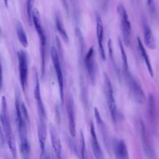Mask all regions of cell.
<instances>
[{
    "label": "cell",
    "mask_w": 159,
    "mask_h": 159,
    "mask_svg": "<svg viewBox=\"0 0 159 159\" xmlns=\"http://www.w3.org/2000/svg\"><path fill=\"white\" fill-rule=\"evenodd\" d=\"M1 122L2 127V130L4 134L6 140L9 147V150L15 158L17 157V148L15 138L13 134L11 123L7 112V101L4 96H2L1 100Z\"/></svg>",
    "instance_id": "6da1fadb"
},
{
    "label": "cell",
    "mask_w": 159,
    "mask_h": 159,
    "mask_svg": "<svg viewBox=\"0 0 159 159\" xmlns=\"http://www.w3.org/2000/svg\"><path fill=\"white\" fill-rule=\"evenodd\" d=\"M32 23L34 25L36 32L38 34L40 43V53H41V60H42V74L43 75L45 70V51H46V45H47V38L44 30L43 29L40 18V14L37 9L34 8L32 11Z\"/></svg>",
    "instance_id": "7a4b0ae2"
},
{
    "label": "cell",
    "mask_w": 159,
    "mask_h": 159,
    "mask_svg": "<svg viewBox=\"0 0 159 159\" xmlns=\"http://www.w3.org/2000/svg\"><path fill=\"white\" fill-rule=\"evenodd\" d=\"M104 83L107 105L110 111L112 120L114 123H116L118 119L119 112L117 111L116 102L114 97V92L112 84L110 78L106 73H104Z\"/></svg>",
    "instance_id": "3957f363"
},
{
    "label": "cell",
    "mask_w": 159,
    "mask_h": 159,
    "mask_svg": "<svg viewBox=\"0 0 159 159\" xmlns=\"http://www.w3.org/2000/svg\"><path fill=\"white\" fill-rule=\"evenodd\" d=\"M117 13L120 19V28L122 33L124 43L129 46L130 43L131 24L129 20L128 14L124 6L122 3H119L117 6Z\"/></svg>",
    "instance_id": "277c9868"
},
{
    "label": "cell",
    "mask_w": 159,
    "mask_h": 159,
    "mask_svg": "<svg viewBox=\"0 0 159 159\" xmlns=\"http://www.w3.org/2000/svg\"><path fill=\"white\" fill-rule=\"evenodd\" d=\"M51 58L52 61L53 63V68L56 72L57 82L59 88V92H60V96L61 103L63 105L64 104V85H63V72L62 69L60 61L59 55L58 53L57 50L54 47L51 48Z\"/></svg>",
    "instance_id": "5b68a950"
},
{
    "label": "cell",
    "mask_w": 159,
    "mask_h": 159,
    "mask_svg": "<svg viewBox=\"0 0 159 159\" xmlns=\"http://www.w3.org/2000/svg\"><path fill=\"white\" fill-rule=\"evenodd\" d=\"M124 75L125 76L127 85L134 100L139 104L144 103L146 99L145 96L140 84L129 71L124 73Z\"/></svg>",
    "instance_id": "8992f818"
},
{
    "label": "cell",
    "mask_w": 159,
    "mask_h": 159,
    "mask_svg": "<svg viewBox=\"0 0 159 159\" xmlns=\"http://www.w3.org/2000/svg\"><path fill=\"white\" fill-rule=\"evenodd\" d=\"M18 68L19 73V78L22 89L24 91L26 89L28 77V58L26 53L23 50L17 52Z\"/></svg>",
    "instance_id": "52a82bcc"
},
{
    "label": "cell",
    "mask_w": 159,
    "mask_h": 159,
    "mask_svg": "<svg viewBox=\"0 0 159 159\" xmlns=\"http://www.w3.org/2000/svg\"><path fill=\"white\" fill-rule=\"evenodd\" d=\"M84 63L91 83L94 84L96 76V65L95 61V52L93 46H91L86 52L84 58Z\"/></svg>",
    "instance_id": "ba28073f"
},
{
    "label": "cell",
    "mask_w": 159,
    "mask_h": 159,
    "mask_svg": "<svg viewBox=\"0 0 159 159\" xmlns=\"http://www.w3.org/2000/svg\"><path fill=\"white\" fill-rule=\"evenodd\" d=\"M35 84L34 90V98L37 102V107L38 114L39 116V119H43L46 120V112L45 110V107L43 104V101L42 99L41 93H40V83H39V79L38 73L35 71Z\"/></svg>",
    "instance_id": "9c48e42d"
},
{
    "label": "cell",
    "mask_w": 159,
    "mask_h": 159,
    "mask_svg": "<svg viewBox=\"0 0 159 159\" xmlns=\"http://www.w3.org/2000/svg\"><path fill=\"white\" fill-rule=\"evenodd\" d=\"M38 139L40 144V147L41 149V154L40 157L41 158H46V151H45V143L47 140V125L46 120L39 119V122L38 124Z\"/></svg>",
    "instance_id": "30bf717a"
},
{
    "label": "cell",
    "mask_w": 159,
    "mask_h": 159,
    "mask_svg": "<svg viewBox=\"0 0 159 159\" xmlns=\"http://www.w3.org/2000/svg\"><path fill=\"white\" fill-rule=\"evenodd\" d=\"M140 129L142 147L145 155L146 156V157L149 158H155L154 150L152 148L148 136L147 135V132L146 131L145 126L142 120H140Z\"/></svg>",
    "instance_id": "8fae6325"
},
{
    "label": "cell",
    "mask_w": 159,
    "mask_h": 159,
    "mask_svg": "<svg viewBox=\"0 0 159 159\" xmlns=\"http://www.w3.org/2000/svg\"><path fill=\"white\" fill-rule=\"evenodd\" d=\"M74 102L72 97H70L66 102V112L68 120V129L71 137L76 135V121L74 111Z\"/></svg>",
    "instance_id": "7c38bea8"
},
{
    "label": "cell",
    "mask_w": 159,
    "mask_h": 159,
    "mask_svg": "<svg viewBox=\"0 0 159 159\" xmlns=\"http://www.w3.org/2000/svg\"><path fill=\"white\" fill-rule=\"evenodd\" d=\"M96 37L99 48V52L102 60H106V54L103 46V23L99 14H97L96 16Z\"/></svg>",
    "instance_id": "4fadbf2b"
},
{
    "label": "cell",
    "mask_w": 159,
    "mask_h": 159,
    "mask_svg": "<svg viewBox=\"0 0 159 159\" xmlns=\"http://www.w3.org/2000/svg\"><path fill=\"white\" fill-rule=\"evenodd\" d=\"M50 135L52 142V146L54 150L55 154L57 158H61L62 157V145L60 138L58 135L55 128L52 125H50Z\"/></svg>",
    "instance_id": "5bb4252c"
},
{
    "label": "cell",
    "mask_w": 159,
    "mask_h": 159,
    "mask_svg": "<svg viewBox=\"0 0 159 159\" xmlns=\"http://www.w3.org/2000/svg\"><path fill=\"white\" fill-rule=\"evenodd\" d=\"M90 133H91V147L92 150L94 153V155L96 158H104L103 153L101 146L99 144L98 137L96 135L95 127L94 123L92 120L90 122Z\"/></svg>",
    "instance_id": "9a60e30c"
},
{
    "label": "cell",
    "mask_w": 159,
    "mask_h": 159,
    "mask_svg": "<svg viewBox=\"0 0 159 159\" xmlns=\"http://www.w3.org/2000/svg\"><path fill=\"white\" fill-rule=\"evenodd\" d=\"M114 152L116 158L127 159L129 158V153L125 142L124 140L120 139L116 140L114 144Z\"/></svg>",
    "instance_id": "2e32d148"
},
{
    "label": "cell",
    "mask_w": 159,
    "mask_h": 159,
    "mask_svg": "<svg viewBox=\"0 0 159 159\" xmlns=\"http://www.w3.org/2000/svg\"><path fill=\"white\" fill-rule=\"evenodd\" d=\"M143 38L145 45L149 49H155L156 47V42L150 27L147 24L143 25Z\"/></svg>",
    "instance_id": "e0dca14e"
},
{
    "label": "cell",
    "mask_w": 159,
    "mask_h": 159,
    "mask_svg": "<svg viewBox=\"0 0 159 159\" xmlns=\"http://www.w3.org/2000/svg\"><path fill=\"white\" fill-rule=\"evenodd\" d=\"M137 40L138 48H139V51L140 52V54H141L142 57H143V60H144V61H145V63L146 64V66L147 67L148 73H149V74L151 76H153V68H152V65H151L150 60V58L148 57V53H147V51H146L143 45L142 44L140 39L139 37L137 38Z\"/></svg>",
    "instance_id": "ac0fdd59"
},
{
    "label": "cell",
    "mask_w": 159,
    "mask_h": 159,
    "mask_svg": "<svg viewBox=\"0 0 159 159\" xmlns=\"http://www.w3.org/2000/svg\"><path fill=\"white\" fill-rule=\"evenodd\" d=\"M20 140V151L23 158H29L30 153V147L27 139V135H19Z\"/></svg>",
    "instance_id": "d6986e66"
},
{
    "label": "cell",
    "mask_w": 159,
    "mask_h": 159,
    "mask_svg": "<svg viewBox=\"0 0 159 159\" xmlns=\"http://www.w3.org/2000/svg\"><path fill=\"white\" fill-rule=\"evenodd\" d=\"M16 32L18 40L22 47L27 48L29 45L27 37L24 29L20 22H17L16 24Z\"/></svg>",
    "instance_id": "ffe728a7"
},
{
    "label": "cell",
    "mask_w": 159,
    "mask_h": 159,
    "mask_svg": "<svg viewBox=\"0 0 159 159\" xmlns=\"http://www.w3.org/2000/svg\"><path fill=\"white\" fill-rule=\"evenodd\" d=\"M147 114L148 119L153 122L156 119V107L155 98L152 94H150L147 98Z\"/></svg>",
    "instance_id": "44dd1931"
},
{
    "label": "cell",
    "mask_w": 159,
    "mask_h": 159,
    "mask_svg": "<svg viewBox=\"0 0 159 159\" xmlns=\"http://www.w3.org/2000/svg\"><path fill=\"white\" fill-rule=\"evenodd\" d=\"M55 25H56V29L58 32V33L60 34L61 37L63 39V40L65 42H68L69 40L68 35L64 27L63 24L61 20L60 17L57 14L55 16Z\"/></svg>",
    "instance_id": "7402d4cb"
},
{
    "label": "cell",
    "mask_w": 159,
    "mask_h": 159,
    "mask_svg": "<svg viewBox=\"0 0 159 159\" xmlns=\"http://www.w3.org/2000/svg\"><path fill=\"white\" fill-rule=\"evenodd\" d=\"M119 42V46L120 51L121 54V59H122V70L124 71V73H125L129 71V66H128V61H127V57L125 53V51L124 50V47L122 43V40L120 38L118 39Z\"/></svg>",
    "instance_id": "603a6c76"
},
{
    "label": "cell",
    "mask_w": 159,
    "mask_h": 159,
    "mask_svg": "<svg viewBox=\"0 0 159 159\" xmlns=\"http://www.w3.org/2000/svg\"><path fill=\"white\" fill-rule=\"evenodd\" d=\"M94 116H95L96 122H97L98 126L100 127V129L102 131V134L106 135V129H105V125H104L105 124L101 118V116L100 115V113H99L98 108L94 107Z\"/></svg>",
    "instance_id": "cb8c5ba5"
},
{
    "label": "cell",
    "mask_w": 159,
    "mask_h": 159,
    "mask_svg": "<svg viewBox=\"0 0 159 159\" xmlns=\"http://www.w3.org/2000/svg\"><path fill=\"white\" fill-rule=\"evenodd\" d=\"M33 5H34V0H27L26 1V12L27 16L29 22L30 24L32 23V14L33 11Z\"/></svg>",
    "instance_id": "d4e9b609"
},
{
    "label": "cell",
    "mask_w": 159,
    "mask_h": 159,
    "mask_svg": "<svg viewBox=\"0 0 159 159\" xmlns=\"http://www.w3.org/2000/svg\"><path fill=\"white\" fill-rule=\"evenodd\" d=\"M80 144H81V155L82 158H86V142L84 136V134L82 130H80Z\"/></svg>",
    "instance_id": "484cf974"
},
{
    "label": "cell",
    "mask_w": 159,
    "mask_h": 159,
    "mask_svg": "<svg viewBox=\"0 0 159 159\" xmlns=\"http://www.w3.org/2000/svg\"><path fill=\"white\" fill-rule=\"evenodd\" d=\"M21 111H22V116L24 117V119L25 121V122L27 123V124L29 125L30 124V119H29V114H28V112L27 110V107H26L24 102H22V104H21Z\"/></svg>",
    "instance_id": "4316f807"
},
{
    "label": "cell",
    "mask_w": 159,
    "mask_h": 159,
    "mask_svg": "<svg viewBox=\"0 0 159 159\" xmlns=\"http://www.w3.org/2000/svg\"><path fill=\"white\" fill-rule=\"evenodd\" d=\"M148 8L152 14L155 13V1L154 0H147Z\"/></svg>",
    "instance_id": "83f0119b"
},
{
    "label": "cell",
    "mask_w": 159,
    "mask_h": 159,
    "mask_svg": "<svg viewBox=\"0 0 159 159\" xmlns=\"http://www.w3.org/2000/svg\"><path fill=\"white\" fill-rule=\"evenodd\" d=\"M4 1V4L6 7H8V0H3Z\"/></svg>",
    "instance_id": "f1b7e54d"
}]
</instances>
